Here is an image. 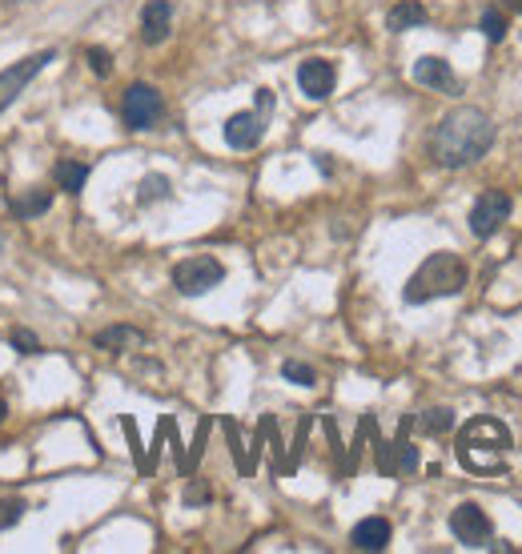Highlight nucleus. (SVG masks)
Masks as SVG:
<instances>
[{
	"label": "nucleus",
	"mask_w": 522,
	"mask_h": 554,
	"mask_svg": "<svg viewBox=\"0 0 522 554\" xmlns=\"http://www.w3.org/2000/svg\"><path fill=\"white\" fill-rule=\"evenodd\" d=\"M9 342H13L21 354H41V342H37V334H33V330H13V334H9Z\"/></svg>",
	"instance_id": "4be33fe9"
},
{
	"label": "nucleus",
	"mask_w": 522,
	"mask_h": 554,
	"mask_svg": "<svg viewBox=\"0 0 522 554\" xmlns=\"http://www.w3.org/2000/svg\"><path fill=\"white\" fill-rule=\"evenodd\" d=\"M221 282H225V265L209 253H197V257H185V261L173 265V286L185 298H201Z\"/></svg>",
	"instance_id": "20e7f679"
},
{
	"label": "nucleus",
	"mask_w": 522,
	"mask_h": 554,
	"mask_svg": "<svg viewBox=\"0 0 522 554\" xmlns=\"http://www.w3.org/2000/svg\"><path fill=\"white\" fill-rule=\"evenodd\" d=\"M89 65H93L97 77H109V73H113V57H109L105 49H89Z\"/></svg>",
	"instance_id": "5701e85b"
},
{
	"label": "nucleus",
	"mask_w": 522,
	"mask_h": 554,
	"mask_svg": "<svg viewBox=\"0 0 522 554\" xmlns=\"http://www.w3.org/2000/svg\"><path fill=\"white\" fill-rule=\"evenodd\" d=\"M450 534L458 542H466V546H482L494 534V522H490V514L478 502H458L450 510Z\"/></svg>",
	"instance_id": "6e6552de"
},
{
	"label": "nucleus",
	"mask_w": 522,
	"mask_h": 554,
	"mask_svg": "<svg viewBox=\"0 0 522 554\" xmlns=\"http://www.w3.org/2000/svg\"><path fill=\"white\" fill-rule=\"evenodd\" d=\"M205 498H209V486H201V482L185 490V502H205Z\"/></svg>",
	"instance_id": "b1692460"
},
{
	"label": "nucleus",
	"mask_w": 522,
	"mask_h": 554,
	"mask_svg": "<svg viewBox=\"0 0 522 554\" xmlns=\"http://www.w3.org/2000/svg\"><path fill=\"white\" fill-rule=\"evenodd\" d=\"M510 209H514V201H510L506 189H482L474 209H470V233L474 237H494L502 229V221L510 217Z\"/></svg>",
	"instance_id": "423d86ee"
},
{
	"label": "nucleus",
	"mask_w": 522,
	"mask_h": 554,
	"mask_svg": "<svg viewBox=\"0 0 522 554\" xmlns=\"http://www.w3.org/2000/svg\"><path fill=\"white\" fill-rule=\"evenodd\" d=\"M490 145H494V125H490V117H486L482 109H470V105L450 109V113L434 125L430 141H426L430 157H434L442 169L474 165L478 157H486Z\"/></svg>",
	"instance_id": "f257e3e1"
},
{
	"label": "nucleus",
	"mask_w": 522,
	"mask_h": 554,
	"mask_svg": "<svg viewBox=\"0 0 522 554\" xmlns=\"http://www.w3.org/2000/svg\"><path fill=\"white\" fill-rule=\"evenodd\" d=\"M414 81L426 89H454V69L442 57H422L414 61Z\"/></svg>",
	"instance_id": "ddd939ff"
},
{
	"label": "nucleus",
	"mask_w": 522,
	"mask_h": 554,
	"mask_svg": "<svg viewBox=\"0 0 522 554\" xmlns=\"http://www.w3.org/2000/svg\"><path fill=\"white\" fill-rule=\"evenodd\" d=\"M53 61H57V49H45V53H33V57H25V61H17V65H9L5 73H0V113H5L25 93V85Z\"/></svg>",
	"instance_id": "0eeeda50"
},
{
	"label": "nucleus",
	"mask_w": 522,
	"mask_h": 554,
	"mask_svg": "<svg viewBox=\"0 0 522 554\" xmlns=\"http://www.w3.org/2000/svg\"><path fill=\"white\" fill-rule=\"evenodd\" d=\"M350 542H354L358 550H386V546H390V522L378 518V514H370V518H362V522L350 530Z\"/></svg>",
	"instance_id": "f8f14e48"
},
{
	"label": "nucleus",
	"mask_w": 522,
	"mask_h": 554,
	"mask_svg": "<svg viewBox=\"0 0 522 554\" xmlns=\"http://www.w3.org/2000/svg\"><path fill=\"white\" fill-rule=\"evenodd\" d=\"M418 25H426V9L418 5V0H402V5H394L390 17H386L390 33H406V29H418Z\"/></svg>",
	"instance_id": "dca6fc26"
},
{
	"label": "nucleus",
	"mask_w": 522,
	"mask_h": 554,
	"mask_svg": "<svg viewBox=\"0 0 522 554\" xmlns=\"http://www.w3.org/2000/svg\"><path fill=\"white\" fill-rule=\"evenodd\" d=\"M338 85V69L326 61V57H310L298 65V89L310 97V101H326Z\"/></svg>",
	"instance_id": "9d476101"
},
{
	"label": "nucleus",
	"mask_w": 522,
	"mask_h": 554,
	"mask_svg": "<svg viewBox=\"0 0 522 554\" xmlns=\"http://www.w3.org/2000/svg\"><path fill=\"white\" fill-rule=\"evenodd\" d=\"M145 346V334L133 330V326H109L97 334V350H109V354H121V350H137Z\"/></svg>",
	"instance_id": "4468645a"
},
{
	"label": "nucleus",
	"mask_w": 522,
	"mask_h": 554,
	"mask_svg": "<svg viewBox=\"0 0 522 554\" xmlns=\"http://www.w3.org/2000/svg\"><path fill=\"white\" fill-rule=\"evenodd\" d=\"M173 29V5L169 0H149L141 9V41L145 45H161Z\"/></svg>",
	"instance_id": "9b49d317"
},
{
	"label": "nucleus",
	"mask_w": 522,
	"mask_h": 554,
	"mask_svg": "<svg viewBox=\"0 0 522 554\" xmlns=\"http://www.w3.org/2000/svg\"><path fill=\"white\" fill-rule=\"evenodd\" d=\"M173 189H169V181L161 177V173H149L145 181H141V189H137V201L141 205H153V201H165Z\"/></svg>",
	"instance_id": "6ab92c4d"
},
{
	"label": "nucleus",
	"mask_w": 522,
	"mask_h": 554,
	"mask_svg": "<svg viewBox=\"0 0 522 554\" xmlns=\"http://www.w3.org/2000/svg\"><path fill=\"white\" fill-rule=\"evenodd\" d=\"M266 109H245V113H233L225 121V145L229 149H253L266 137Z\"/></svg>",
	"instance_id": "1a4fd4ad"
},
{
	"label": "nucleus",
	"mask_w": 522,
	"mask_h": 554,
	"mask_svg": "<svg viewBox=\"0 0 522 554\" xmlns=\"http://www.w3.org/2000/svg\"><path fill=\"white\" fill-rule=\"evenodd\" d=\"M282 378L294 382V386H314V382H318V374H314L306 362H282Z\"/></svg>",
	"instance_id": "412c9836"
},
{
	"label": "nucleus",
	"mask_w": 522,
	"mask_h": 554,
	"mask_svg": "<svg viewBox=\"0 0 522 554\" xmlns=\"http://www.w3.org/2000/svg\"><path fill=\"white\" fill-rule=\"evenodd\" d=\"M510 454V430L494 418H474L458 434V462L474 474H494L506 466Z\"/></svg>",
	"instance_id": "f03ea898"
},
{
	"label": "nucleus",
	"mask_w": 522,
	"mask_h": 554,
	"mask_svg": "<svg viewBox=\"0 0 522 554\" xmlns=\"http://www.w3.org/2000/svg\"><path fill=\"white\" fill-rule=\"evenodd\" d=\"M418 430L422 434H446V430H454V410H446V406L422 410L418 414Z\"/></svg>",
	"instance_id": "a211bd4d"
},
{
	"label": "nucleus",
	"mask_w": 522,
	"mask_h": 554,
	"mask_svg": "<svg viewBox=\"0 0 522 554\" xmlns=\"http://www.w3.org/2000/svg\"><path fill=\"white\" fill-rule=\"evenodd\" d=\"M466 286V265L458 253H430L414 273H410V282L402 290V298L410 306H426L434 298H454L462 294Z\"/></svg>",
	"instance_id": "7ed1b4c3"
},
{
	"label": "nucleus",
	"mask_w": 522,
	"mask_h": 554,
	"mask_svg": "<svg viewBox=\"0 0 522 554\" xmlns=\"http://www.w3.org/2000/svg\"><path fill=\"white\" fill-rule=\"evenodd\" d=\"M0 249H5V241H0Z\"/></svg>",
	"instance_id": "a878e982"
},
{
	"label": "nucleus",
	"mask_w": 522,
	"mask_h": 554,
	"mask_svg": "<svg viewBox=\"0 0 522 554\" xmlns=\"http://www.w3.org/2000/svg\"><path fill=\"white\" fill-rule=\"evenodd\" d=\"M5 418H9V402H5V398H0V422H5Z\"/></svg>",
	"instance_id": "393cba45"
},
{
	"label": "nucleus",
	"mask_w": 522,
	"mask_h": 554,
	"mask_svg": "<svg viewBox=\"0 0 522 554\" xmlns=\"http://www.w3.org/2000/svg\"><path fill=\"white\" fill-rule=\"evenodd\" d=\"M482 37H486L490 45H502V41H506V13H502V9H486V13H482Z\"/></svg>",
	"instance_id": "aec40b11"
},
{
	"label": "nucleus",
	"mask_w": 522,
	"mask_h": 554,
	"mask_svg": "<svg viewBox=\"0 0 522 554\" xmlns=\"http://www.w3.org/2000/svg\"><path fill=\"white\" fill-rule=\"evenodd\" d=\"M161 113H165V101H161V93L153 89V85H129L125 89V97H121V117H125V125L129 129H153L157 121H161Z\"/></svg>",
	"instance_id": "39448f33"
},
{
	"label": "nucleus",
	"mask_w": 522,
	"mask_h": 554,
	"mask_svg": "<svg viewBox=\"0 0 522 554\" xmlns=\"http://www.w3.org/2000/svg\"><path fill=\"white\" fill-rule=\"evenodd\" d=\"M53 181H57V189H65V193H81L85 181H89V165L77 161V157H65V161L53 165Z\"/></svg>",
	"instance_id": "2eb2a0df"
},
{
	"label": "nucleus",
	"mask_w": 522,
	"mask_h": 554,
	"mask_svg": "<svg viewBox=\"0 0 522 554\" xmlns=\"http://www.w3.org/2000/svg\"><path fill=\"white\" fill-rule=\"evenodd\" d=\"M9 205H13L17 217H41V213H49V205H53V189H29V193H21V197H9Z\"/></svg>",
	"instance_id": "f3484780"
}]
</instances>
